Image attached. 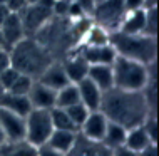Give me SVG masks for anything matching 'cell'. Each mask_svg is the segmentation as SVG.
I'll return each instance as SVG.
<instances>
[{
	"mask_svg": "<svg viewBox=\"0 0 159 156\" xmlns=\"http://www.w3.org/2000/svg\"><path fill=\"white\" fill-rule=\"evenodd\" d=\"M99 111L109 121L121 124L126 129L141 126L149 116H156L143 91H122L117 87L102 92Z\"/></svg>",
	"mask_w": 159,
	"mask_h": 156,
	"instance_id": "obj_1",
	"label": "cell"
},
{
	"mask_svg": "<svg viewBox=\"0 0 159 156\" xmlns=\"http://www.w3.org/2000/svg\"><path fill=\"white\" fill-rule=\"evenodd\" d=\"M8 59L15 71L32 79H37L47 66L55 60L54 55L35 37H24L19 40L12 49H8Z\"/></svg>",
	"mask_w": 159,
	"mask_h": 156,
	"instance_id": "obj_2",
	"label": "cell"
},
{
	"mask_svg": "<svg viewBox=\"0 0 159 156\" xmlns=\"http://www.w3.org/2000/svg\"><path fill=\"white\" fill-rule=\"evenodd\" d=\"M109 44L114 47L116 54L126 59H132L144 66H151L156 62L157 45L156 37H149L144 34H122V32H111Z\"/></svg>",
	"mask_w": 159,
	"mask_h": 156,
	"instance_id": "obj_3",
	"label": "cell"
},
{
	"mask_svg": "<svg viewBox=\"0 0 159 156\" xmlns=\"http://www.w3.org/2000/svg\"><path fill=\"white\" fill-rule=\"evenodd\" d=\"M151 66H144L137 60L117 55L112 62L114 87L122 91H144L149 82L156 81L151 77Z\"/></svg>",
	"mask_w": 159,
	"mask_h": 156,
	"instance_id": "obj_4",
	"label": "cell"
},
{
	"mask_svg": "<svg viewBox=\"0 0 159 156\" xmlns=\"http://www.w3.org/2000/svg\"><path fill=\"white\" fill-rule=\"evenodd\" d=\"M52 131L50 109H32L25 116V141L34 148L44 146Z\"/></svg>",
	"mask_w": 159,
	"mask_h": 156,
	"instance_id": "obj_5",
	"label": "cell"
},
{
	"mask_svg": "<svg viewBox=\"0 0 159 156\" xmlns=\"http://www.w3.org/2000/svg\"><path fill=\"white\" fill-rule=\"evenodd\" d=\"M124 15H126V10H124L122 0H104L96 5V10L91 19L94 24L101 25L111 34L119 29Z\"/></svg>",
	"mask_w": 159,
	"mask_h": 156,
	"instance_id": "obj_6",
	"label": "cell"
},
{
	"mask_svg": "<svg viewBox=\"0 0 159 156\" xmlns=\"http://www.w3.org/2000/svg\"><path fill=\"white\" fill-rule=\"evenodd\" d=\"M19 15H20V20H22L25 35L34 37L39 30L50 20L52 10H50V8H45L44 5H40V3H34V5H27Z\"/></svg>",
	"mask_w": 159,
	"mask_h": 156,
	"instance_id": "obj_7",
	"label": "cell"
},
{
	"mask_svg": "<svg viewBox=\"0 0 159 156\" xmlns=\"http://www.w3.org/2000/svg\"><path fill=\"white\" fill-rule=\"evenodd\" d=\"M0 126L7 143L25 141V118L0 107Z\"/></svg>",
	"mask_w": 159,
	"mask_h": 156,
	"instance_id": "obj_8",
	"label": "cell"
},
{
	"mask_svg": "<svg viewBox=\"0 0 159 156\" xmlns=\"http://www.w3.org/2000/svg\"><path fill=\"white\" fill-rule=\"evenodd\" d=\"M107 123L109 119L102 114L101 111H91L87 114V118L79 128V134H82L84 138L91 141H102L104 138V133H106V128H107Z\"/></svg>",
	"mask_w": 159,
	"mask_h": 156,
	"instance_id": "obj_9",
	"label": "cell"
},
{
	"mask_svg": "<svg viewBox=\"0 0 159 156\" xmlns=\"http://www.w3.org/2000/svg\"><path fill=\"white\" fill-rule=\"evenodd\" d=\"M0 34H2V40H3V47L8 50L12 49L19 40H22L25 35V30L22 25L19 14H10L7 17V20L0 25Z\"/></svg>",
	"mask_w": 159,
	"mask_h": 156,
	"instance_id": "obj_10",
	"label": "cell"
},
{
	"mask_svg": "<svg viewBox=\"0 0 159 156\" xmlns=\"http://www.w3.org/2000/svg\"><path fill=\"white\" fill-rule=\"evenodd\" d=\"M80 54L84 55L85 62L89 66L96 64H104V66H112V62L117 57L114 47L111 44H102V45H82Z\"/></svg>",
	"mask_w": 159,
	"mask_h": 156,
	"instance_id": "obj_11",
	"label": "cell"
},
{
	"mask_svg": "<svg viewBox=\"0 0 159 156\" xmlns=\"http://www.w3.org/2000/svg\"><path fill=\"white\" fill-rule=\"evenodd\" d=\"M27 97L32 104V109H52V107H55L57 91L40 84L39 81H34Z\"/></svg>",
	"mask_w": 159,
	"mask_h": 156,
	"instance_id": "obj_12",
	"label": "cell"
},
{
	"mask_svg": "<svg viewBox=\"0 0 159 156\" xmlns=\"http://www.w3.org/2000/svg\"><path fill=\"white\" fill-rule=\"evenodd\" d=\"M35 81H39L40 84H44V86H47V87H50L54 91L62 89L64 86H67L69 82H70L67 74H66V71H64L62 60H57V59H55L54 62H50L49 66H47V69Z\"/></svg>",
	"mask_w": 159,
	"mask_h": 156,
	"instance_id": "obj_13",
	"label": "cell"
},
{
	"mask_svg": "<svg viewBox=\"0 0 159 156\" xmlns=\"http://www.w3.org/2000/svg\"><path fill=\"white\" fill-rule=\"evenodd\" d=\"M111 151L112 149L107 148L106 144L99 141H91L77 133L74 146L66 156H111Z\"/></svg>",
	"mask_w": 159,
	"mask_h": 156,
	"instance_id": "obj_14",
	"label": "cell"
},
{
	"mask_svg": "<svg viewBox=\"0 0 159 156\" xmlns=\"http://www.w3.org/2000/svg\"><path fill=\"white\" fill-rule=\"evenodd\" d=\"M77 91H79L80 102L87 107L89 111H99L102 101V91L97 87L89 77H84L82 81L77 82Z\"/></svg>",
	"mask_w": 159,
	"mask_h": 156,
	"instance_id": "obj_15",
	"label": "cell"
},
{
	"mask_svg": "<svg viewBox=\"0 0 159 156\" xmlns=\"http://www.w3.org/2000/svg\"><path fill=\"white\" fill-rule=\"evenodd\" d=\"M62 66L72 84H77L84 77H87L89 64L85 62L82 54H67V57L62 60Z\"/></svg>",
	"mask_w": 159,
	"mask_h": 156,
	"instance_id": "obj_16",
	"label": "cell"
},
{
	"mask_svg": "<svg viewBox=\"0 0 159 156\" xmlns=\"http://www.w3.org/2000/svg\"><path fill=\"white\" fill-rule=\"evenodd\" d=\"M0 107L12 111L19 116H27L32 111V104L27 96H19L12 92H0Z\"/></svg>",
	"mask_w": 159,
	"mask_h": 156,
	"instance_id": "obj_17",
	"label": "cell"
},
{
	"mask_svg": "<svg viewBox=\"0 0 159 156\" xmlns=\"http://www.w3.org/2000/svg\"><path fill=\"white\" fill-rule=\"evenodd\" d=\"M87 77L97 86L102 92L114 87V76H112V66H104V64H96L89 66Z\"/></svg>",
	"mask_w": 159,
	"mask_h": 156,
	"instance_id": "obj_18",
	"label": "cell"
},
{
	"mask_svg": "<svg viewBox=\"0 0 159 156\" xmlns=\"http://www.w3.org/2000/svg\"><path fill=\"white\" fill-rule=\"evenodd\" d=\"M144 22H146V8L143 10H136V12H126L121 25H119L117 32L122 34H144Z\"/></svg>",
	"mask_w": 159,
	"mask_h": 156,
	"instance_id": "obj_19",
	"label": "cell"
},
{
	"mask_svg": "<svg viewBox=\"0 0 159 156\" xmlns=\"http://www.w3.org/2000/svg\"><path fill=\"white\" fill-rule=\"evenodd\" d=\"M149 144H156V143L151 141V138L148 136V133H146V129H144L143 124H141V126L127 129L126 143H124V146H127L129 149L139 153V151H143L144 148H148Z\"/></svg>",
	"mask_w": 159,
	"mask_h": 156,
	"instance_id": "obj_20",
	"label": "cell"
},
{
	"mask_svg": "<svg viewBox=\"0 0 159 156\" xmlns=\"http://www.w3.org/2000/svg\"><path fill=\"white\" fill-rule=\"evenodd\" d=\"M75 138H77V133H74V131H61V129H54L45 144H49L50 148L61 151V153H64V154H67L69 151H70V148L74 146Z\"/></svg>",
	"mask_w": 159,
	"mask_h": 156,
	"instance_id": "obj_21",
	"label": "cell"
},
{
	"mask_svg": "<svg viewBox=\"0 0 159 156\" xmlns=\"http://www.w3.org/2000/svg\"><path fill=\"white\" fill-rule=\"evenodd\" d=\"M126 134H127V129L124 126L109 121L107 128H106V133H104V138H102L101 143L111 149L119 148V146H124V143H126Z\"/></svg>",
	"mask_w": 159,
	"mask_h": 156,
	"instance_id": "obj_22",
	"label": "cell"
},
{
	"mask_svg": "<svg viewBox=\"0 0 159 156\" xmlns=\"http://www.w3.org/2000/svg\"><path fill=\"white\" fill-rule=\"evenodd\" d=\"M80 97H79V91H77V86L69 82L67 86H64L62 89L57 91V97H55V107H62V109H67V107L74 106V104H79Z\"/></svg>",
	"mask_w": 159,
	"mask_h": 156,
	"instance_id": "obj_23",
	"label": "cell"
},
{
	"mask_svg": "<svg viewBox=\"0 0 159 156\" xmlns=\"http://www.w3.org/2000/svg\"><path fill=\"white\" fill-rule=\"evenodd\" d=\"M0 156H37V148L30 146L27 141L5 143L0 148Z\"/></svg>",
	"mask_w": 159,
	"mask_h": 156,
	"instance_id": "obj_24",
	"label": "cell"
},
{
	"mask_svg": "<svg viewBox=\"0 0 159 156\" xmlns=\"http://www.w3.org/2000/svg\"><path fill=\"white\" fill-rule=\"evenodd\" d=\"M50 119H52V126L54 129H61V131H74V133H79V129L72 119L69 118L67 111L62 109V107H52L50 109Z\"/></svg>",
	"mask_w": 159,
	"mask_h": 156,
	"instance_id": "obj_25",
	"label": "cell"
},
{
	"mask_svg": "<svg viewBox=\"0 0 159 156\" xmlns=\"http://www.w3.org/2000/svg\"><path fill=\"white\" fill-rule=\"evenodd\" d=\"M109 35L111 34L106 29H102L101 25L92 22L82 40H84V45H102V44H109Z\"/></svg>",
	"mask_w": 159,
	"mask_h": 156,
	"instance_id": "obj_26",
	"label": "cell"
},
{
	"mask_svg": "<svg viewBox=\"0 0 159 156\" xmlns=\"http://www.w3.org/2000/svg\"><path fill=\"white\" fill-rule=\"evenodd\" d=\"M34 81H35V79H32V77H29V76L20 74L19 77H17V81L12 84V87L8 89V91H5V92L19 94V96H27L29 91H30V87H32V84H34Z\"/></svg>",
	"mask_w": 159,
	"mask_h": 156,
	"instance_id": "obj_27",
	"label": "cell"
},
{
	"mask_svg": "<svg viewBox=\"0 0 159 156\" xmlns=\"http://www.w3.org/2000/svg\"><path fill=\"white\" fill-rule=\"evenodd\" d=\"M67 114H69V118L72 119V123L77 126V129L80 128V124L85 121V118H87V114L91 111L87 109V107L84 106L82 102H79V104H74V106H70V107H67Z\"/></svg>",
	"mask_w": 159,
	"mask_h": 156,
	"instance_id": "obj_28",
	"label": "cell"
},
{
	"mask_svg": "<svg viewBox=\"0 0 159 156\" xmlns=\"http://www.w3.org/2000/svg\"><path fill=\"white\" fill-rule=\"evenodd\" d=\"M157 32V8L149 7L146 8V22H144V35L156 37Z\"/></svg>",
	"mask_w": 159,
	"mask_h": 156,
	"instance_id": "obj_29",
	"label": "cell"
},
{
	"mask_svg": "<svg viewBox=\"0 0 159 156\" xmlns=\"http://www.w3.org/2000/svg\"><path fill=\"white\" fill-rule=\"evenodd\" d=\"M143 126L146 129V133H148V136L151 138V141L156 143L157 141V121H156V116H149V118L143 123Z\"/></svg>",
	"mask_w": 159,
	"mask_h": 156,
	"instance_id": "obj_30",
	"label": "cell"
},
{
	"mask_svg": "<svg viewBox=\"0 0 159 156\" xmlns=\"http://www.w3.org/2000/svg\"><path fill=\"white\" fill-rule=\"evenodd\" d=\"M77 7L80 8V12H82L84 17H87V19H91L94 10H96V0H75Z\"/></svg>",
	"mask_w": 159,
	"mask_h": 156,
	"instance_id": "obj_31",
	"label": "cell"
},
{
	"mask_svg": "<svg viewBox=\"0 0 159 156\" xmlns=\"http://www.w3.org/2000/svg\"><path fill=\"white\" fill-rule=\"evenodd\" d=\"M122 3L126 12H136L146 8V0H122Z\"/></svg>",
	"mask_w": 159,
	"mask_h": 156,
	"instance_id": "obj_32",
	"label": "cell"
},
{
	"mask_svg": "<svg viewBox=\"0 0 159 156\" xmlns=\"http://www.w3.org/2000/svg\"><path fill=\"white\" fill-rule=\"evenodd\" d=\"M5 5L12 14H20V12L27 7V2H25V0H7Z\"/></svg>",
	"mask_w": 159,
	"mask_h": 156,
	"instance_id": "obj_33",
	"label": "cell"
},
{
	"mask_svg": "<svg viewBox=\"0 0 159 156\" xmlns=\"http://www.w3.org/2000/svg\"><path fill=\"white\" fill-rule=\"evenodd\" d=\"M37 156H66L64 153H61V151L50 148L49 144H44V146H39L37 148Z\"/></svg>",
	"mask_w": 159,
	"mask_h": 156,
	"instance_id": "obj_34",
	"label": "cell"
},
{
	"mask_svg": "<svg viewBox=\"0 0 159 156\" xmlns=\"http://www.w3.org/2000/svg\"><path fill=\"white\" fill-rule=\"evenodd\" d=\"M111 156H137V153L129 149L127 146H119V148H114L111 151Z\"/></svg>",
	"mask_w": 159,
	"mask_h": 156,
	"instance_id": "obj_35",
	"label": "cell"
},
{
	"mask_svg": "<svg viewBox=\"0 0 159 156\" xmlns=\"http://www.w3.org/2000/svg\"><path fill=\"white\" fill-rule=\"evenodd\" d=\"M10 66V59H8V50L5 47H0V74L3 69H7Z\"/></svg>",
	"mask_w": 159,
	"mask_h": 156,
	"instance_id": "obj_36",
	"label": "cell"
},
{
	"mask_svg": "<svg viewBox=\"0 0 159 156\" xmlns=\"http://www.w3.org/2000/svg\"><path fill=\"white\" fill-rule=\"evenodd\" d=\"M137 156H157V144H149L148 148L139 151Z\"/></svg>",
	"mask_w": 159,
	"mask_h": 156,
	"instance_id": "obj_37",
	"label": "cell"
},
{
	"mask_svg": "<svg viewBox=\"0 0 159 156\" xmlns=\"http://www.w3.org/2000/svg\"><path fill=\"white\" fill-rule=\"evenodd\" d=\"M10 14H12V12L7 8V5H3V3H0V25H2L3 22H5V20H7V17L10 15Z\"/></svg>",
	"mask_w": 159,
	"mask_h": 156,
	"instance_id": "obj_38",
	"label": "cell"
},
{
	"mask_svg": "<svg viewBox=\"0 0 159 156\" xmlns=\"http://www.w3.org/2000/svg\"><path fill=\"white\" fill-rule=\"evenodd\" d=\"M5 134H3V131H2V126H0V148H2L3 144H5Z\"/></svg>",
	"mask_w": 159,
	"mask_h": 156,
	"instance_id": "obj_39",
	"label": "cell"
},
{
	"mask_svg": "<svg viewBox=\"0 0 159 156\" xmlns=\"http://www.w3.org/2000/svg\"><path fill=\"white\" fill-rule=\"evenodd\" d=\"M149 7H156V0H146V8Z\"/></svg>",
	"mask_w": 159,
	"mask_h": 156,
	"instance_id": "obj_40",
	"label": "cell"
},
{
	"mask_svg": "<svg viewBox=\"0 0 159 156\" xmlns=\"http://www.w3.org/2000/svg\"><path fill=\"white\" fill-rule=\"evenodd\" d=\"M25 2H27V5H34V3H37L39 0H25Z\"/></svg>",
	"mask_w": 159,
	"mask_h": 156,
	"instance_id": "obj_41",
	"label": "cell"
},
{
	"mask_svg": "<svg viewBox=\"0 0 159 156\" xmlns=\"http://www.w3.org/2000/svg\"><path fill=\"white\" fill-rule=\"evenodd\" d=\"M0 47H3V40H2V34H0Z\"/></svg>",
	"mask_w": 159,
	"mask_h": 156,
	"instance_id": "obj_42",
	"label": "cell"
},
{
	"mask_svg": "<svg viewBox=\"0 0 159 156\" xmlns=\"http://www.w3.org/2000/svg\"><path fill=\"white\" fill-rule=\"evenodd\" d=\"M0 3H3V5H5V3H7V0H0Z\"/></svg>",
	"mask_w": 159,
	"mask_h": 156,
	"instance_id": "obj_43",
	"label": "cell"
},
{
	"mask_svg": "<svg viewBox=\"0 0 159 156\" xmlns=\"http://www.w3.org/2000/svg\"><path fill=\"white\" fill-rule=\"evenodd\" d=\"M101 2H104V0H96V5H97V3H101Z\"/></svg>",
	"mask_w": 159,
	"mask_h": 156,
	"instance_id": "obj_44",
	"label": "cell"
}]
</instances>
